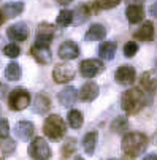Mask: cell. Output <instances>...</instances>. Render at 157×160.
I'll return each instance as SVG.
<instances>
[{"mask_svg":"<svg viewBox=\"0 0 157 160\" xmlns=\"http://www.w3.org/2000/svg\"><path fill=\"white\" fill-rule=\"evenodd\" d=\"M121 148H122V152L127 157H137V155H140L146 151L148 136L140 133V132H130L122 138Z\"/></svg>","mask_w":157,"mask_h":160,"instance_id":"6da1fadb","label":"cell"},{"mask_svg":"<svg viewBox=\"0 0 157 160\" xmlns=\"http://www.w3.org/2000/svg\"><path fill=\"white\" fill-rule=\"evenodd\" d=\"M146 103H148L146 95L138 87H132L125 90L121 97V106L127 114H137L143 106H146Z\"/></svg>","mask_w":157,"mask_h":160,"instance_id":"7a4b0ae2","label":"cell"},{"mask_svg":"<svg viewBox=\"0 0 157 160\" xmlns=\"http://www.w3.org/2000/svg\"><path fill=\"white\" fill-rule=\"evenodd\" d=\"M43 132H44V135H46L48 138L59 140L67 132V124L63 122V119L59 116V114H51V116H48L46 121H44Z\"/></svg>","mask_w":157,"mask_h":160,"instance_id":"3957f363","label":"cell"},{"mask_svg":"<svg viewBox=\"0 0 157 160\" xmlns=\"http://www.w3.org/2000/svg\"><path fill=\"white\" fill-rule=\"evenodd\" d=\"M30 105V94L24 87L13 89L8 97V106L11 111H22Z\"/></svg>","mask_w":157,"mask_h":160,"instance_id":"277c9868","label":"cell"},{"mask_svg":"<svg viewBox=\"0 0 157 160\" xmlns=\"http://www.w3.org/2000/svg\"><path fill=\"white\" fill-rule=\"evenodd\" d=\"M29 155L35 160H48L51 157V149H49L46 140L41 138V136L35 138L29 146Z\"/></svg>","mask_w":157,"mask_h":160,"instance_id":"5b68a950","label":"cell"},{"mask_svg":"<svg viewBox=\"0 0 157 160\" xmlns=\"http://www.w3.org/2000/svg\"><path fill=\"white\" fill-rule=\"evenodd\" d=\"M103 62L99 59H86L79 63V73L84 78H94L103 72Z\"/></svg>","mask_w":157,"mask_h":160,"instance_id":"8992f818","label":"cell"},{"mask_svg":"<svg viewBox=\"0 0 157 160\" xmlns=\"http://www.w3.org/2000/svg\"><path fill=\"white\" fill-rule=\"evenodd\" d=\"M56 35V29L54 26L48 24V22H43V24L38 26V30H37V38H35V44L37 46H49V43L53 41Z\"/></svg>","mask_w":157,"mask_h":160,"instance_id":"52a82bcc","label":"cell"},{"mask_svg":"<svg viewBox=\"0 0 157 160\" xmlns=\"http://www.w3.org/2000/svg\"><path fill=\"white\" fill-rule=\"evenodd\" d=\"M75 78V68L67 63H57L53 70V79L57 84H65Z\"/></svg>","mask_w":157,"mask_h":160,"instance_id":"ba28073f","label":"cell"},{"mask_svg":"<svg viewBox=\"0 0 157 160\" xmlns=\"http://www.w3.org/2000/svg\"><path fill=\"white\" fill-rule=\"evenodd\" d=\"M99 10V5L94 3H83L79 7H76V10L73 11V24L75 26H81L89 19L92 13H95Z\"/></svg>","mask_w":157,"mask_h":160,"instance_id":"9c48e42d","label":"cell"},{"mask_svg":"<svg viewBox=\"0 0 157 160\" xmlns=\"http://www.w3.org/2000/svg\"><path fill=\"white\" fill-rule=\"evenodd\" d=\"M114 78L119 84L122 86H130L133 84V81H135L137 78V73H135V68L130 67V65H121L116 73H114Z\"/></svg>","mask_w":157,"mask_h":160,"instance_id":"30bf717a","label":"cell"},{"mask_svg":"<svg viewBox=\"0 0 157 160\" xmlns=\"http://www.w3.org/2000/svg\"><path fill=\"white\" fill-rule=\"evenodd\" d=\"M29 27L26 22H16V24L10 26L7 30V35L13 41H26L29 38Z\"/></svg>","mask_w":157,"mask_h":160,"instance_id":"8fae6325","label":"cell"},{"mask_svg":"<svg viewBox=\"0 0 157 160\" xmlns=\"http://www.w3.org/2000/svg\"><path fill=\"white\" fill-rule=\"evenodd\" d=\"M57 54H59V57H60L62 60H73V59L78 57L79 48H78V44H76L75 41L67 40V41H63L60 46H59Z\"/></svg>","mask_w":157,"mask_h":160,"instance_id":"7c38bea8","label":"cell"},{"mask_svg":"<svg viewBox=\"0 0 157 160\" xmlns=\"http://www.w3.org/2000/svg\"><path fill=\"white\" fill-rule=\"evenodd\" d=\"M99 92H100L99 84L94 82V81H89V82L81 86L79 92H78V97H79L81 102H92L99 97Z\"/></svg>","mask_w":157,"mask_h":160,"instance_id":"4fadbf2b","label":"cell"},{"mask_svg":"<svg viewBox=\"0 0 157 160\" xmlns=\"http://www.w3.org/2000/svg\"><path fill=\"white\" fill-rule=\"evenodd\" d=\"M30 54H32V57H33L38 63H41V65H48V63H51V60H53L51 51H49V48H46V46H37V44H33V46L30 48Z\"/></svg>","mask_w":157,"mask_h":160,"instance_id":"5bb4252c","label":"cell"},{"mask_svg":"<svg viewBox=\"0 0 157 160\" xmlns=\"http://www.w3.org/2000/svg\"><path fill=\"white\" fill-rule=\"evenodd\" d=\"M78 98H79V97H78L76 89L72 87V86L63 87L60 92H59V95H57V100H59V103H60L62 106H72Z\"/></svg>","mask_w":157,"mask_h":160,"instance_id":"9a60e30c","label":"cell"},{"mask_svg":"<svg viewBox=\"0 0 157 160\" xmlns=\"http://www.w3.org/2000/svg\"><path fill=\"white\" fill-rule=\"evenodd\" d=\"M14 132H16V136H18V138L27 141V140L32 138L33 133H35V125H33L32 122H29V121H21V122L16 124Z\"/></svg>","mask_w":157,"mask_h":160,"instance_id":"2e32d148","label":"cell"},{"mask_svg":"<svg viewBox=\"0 0 157 160\" xmlns=\"http://www.w3.org/2000/svg\"><path fill=\"white\" fill-rule=\"evenodd\" d=\"M125 16L130 24H138L144 18V7L143 5H129L125 8Z\"/></svg>","mask_w":157,"mask_h":160,"instance_id":"e0dca14e","label":"cell"},{"mask_svg":"<svg viewBox=\"0 0 157 160\" xmlns=\"http://www.w3.org/2000/svg\"><path fill=\"white\" fill-rule=\"evenodd\" d=\"M140 82H141V87L146 90V92L152 94L154 90L157 89V75H155V72H154V70L144 72V73L141 75Z\"/></svg>","mask_w":157,"mask_h":160,"instance_id":"ac0fdd59","label":"cell"},{"mask_svg":"<svg viewBox=\"0 0 157 160\" xmlns=\"http://www.w3.org/2000/svg\"><path fill=\"white\" fill-rule=\"evenodd\" d=\"M105 37H106V29L102 24H92L84 35L86 41H100Z\"/></svg>","mask_w":157,"mask_h":160,"instance_id":"d6986e66","label":"cell"},{"mask_svg":"<svg viewBox=\"0 0 157 160\" xmlns=\"http://www.w3.org/2000/svg\"><path fill=\"white\" fill-rule=\"evenodd\" d=\"M22 11H24V3L22 2H8L2 8V13L7 19H13V18L19 16Z\"/></svg>","mask_w":157,"mask_h":160,"instance_id":"ffe728a7","label":"cell"},{"mask_svg":"<svg viewBox=\"0 0 157 160\" xmlns=\"http://www.w3.org/2000/svg\"><path fill=\"white\" fill-rule=\"evenodd\" d=\"M51 108V102L46 95H43V94H38L33 100V105H32V111L37 112V114H44V112H48Z\"/></svg>","mask_w":157,"mask_h":160,"instance_id":"44dd1931","label":"cell"},{"mask_svg":"<svg viewBox=\"0 0 157 160\" xmlns=\"http://www.w3.org/2000/svg\"><path fill=\"white\" fill-rule=\"evenodd\" d=\"M133 37H135L137 40L140 41H152L154 38V26H152V22H144V24L133 33Z\"/></svg>","mask_w":157,"mask_h":160,"instance_id":"7402d4cb","label":"cell"},{"mask_svg":"<svg viewBox=\"0 0 157 160\" xmlns=\"http://www.w3.org/2000/svg\"><path fill=\"white\" fill-rule=\"evenodd\" d=\"M116 43L114 41H103L100 46H99V56L100 59H105V60H111L116 54Z\"/></svg>","mask_w":157,"mask_h":160,"instance_id":"603a6c76","label":"cell"},{"mask_svg":"<svg viewBox=\"0 0 157 160\" xmlns=\"http://www.w3.org/2000/svg\"><path fill=\"white\" fill-rule=\"evenodd\" d=\"M97 136H99V135H97L95 130L86 133V136L83 138V149H84L86 154H89V155H92V154H94L95 146H97Z\"/></svg>","mask_w":157,"mask_h":160,"instance_id":"cb8c5ba5","label":"cell"},{"mask_svg":"<svg viewBox=\"0 0 157 160\" xmlns=\"http://www.w3.org/2000/svg\"><path fill=\"white\" fill-rule=\"evenodd\" d=\"M21 75H22V70H21V65L16 63V62H10L5 68V78L8 81H18L21 79Z\"/></svg>","mask_w":157,"mask_h":160,"instance_id":"d4e9b609","label":"cell"},{"mask_svg":"<svg viewBox=\"0 0 157 160\" xmlns=\"http://www.w3.org/2000/svg\"><path fill=\"white\" fill-rule=\"evenodd\" d=\"M56 22H57L59 27H67V26L73 24V11H70V10H62V11L59 13Z\"/></svg>","mask_w":157,"mask_h":160,"instance_id":"484cf974","label":"cell"},{"mask_svg":"<svg viewBox=\"0 0 157 160\" xmlns=\"http://www.w3.org/2000/svg\"><path fill=\"white\" fill-rule=\"evenodd\" d=\"M67 119H68V124H70L72 128H79L83 125V122H84L83 121V114L78 109H72L68 112V116H67Z\"/></svg>","mask_w":157,"mask_h":160,"instance_id":"4316f807","label":"cell"},{"mask_svg":"<svg viewBox=\"0 0 157 160\" xmlns=\"http://www.w3.org/2000/svg\"><path fill=\"white\" fill-rule=\"evenodd\" d=\"M127 128H129V121H127V118H124V116H118L113 122H111V130L116 132V133L125 132Z\"/></svg>","mask_w":157,"mask_h":160,"instance_id":"83f0119b","label":"cell"},{"mask_svg":"<svg viewBox=\"0 0 157 160\" xmlns=\"http://www.w3.org/2000/svg\"><path fill=\"white\" fill-rule=\"evenodd\" d=\"M76 149V138H67L65 140V144L62 148V155L63 157H70Z\"/></svg>","mask_w":157,"mask_h":160,"instance_id":"f1b7e54d","label":"cell"},{"mask_svg":"<svg viewBox=\"0 0 157 160\" xmlns=\"http://www.w3.org/2000/svg\"><path fill=\"white\" fill-rule=\"evenodd\" d=\"M0 149L3 154H13L16 151V143L11 138H3L0 140Z\"/></svg>","mask_w":157,"mask_h":160,"instance_id":"f546056e","label":"cell"},{"mask_svg":"<svg viewBox=\"0 0 157 160\" xmlns=\"http://www.w3.org/2000/svg\"><path fill=\"white\" fill-rule=\"evenodd\" d=\"M3 54L11 57V59H14V57H18L21 54V49H19V46L16 43H10V44H7V46L3 48Z\"/></svg>","mask_w":157,"mask_h":160,"instance_id":"4dcf8cb0","label":"cell"},{"mask_svg":"<svg viewBox=\"0 0 157 160\" xmlns=\"http://www.w3.org/2000/svg\"><path fill=\"white\" fill-rule=\"evenodd\" d=\"M138 52V44L135 41H127L124 44V56L125 57H133Z\"/></svg>","mask_w":157,"mask_h":160,"instance_id":"1f68e13d","label":"cell"},{"mask_svg":"<svg viewBox=\"0 0 157 160\" xmlns=\"http://www.w3.org/2000/svg\"><path fill=\"white\" fill-rule=\"evenodd\" d=\"M95 3H97L99 8H102V10H109V8H114L116 5H119L121 0H97Z\"/></svg>","mask_w":157,"mask_h":160,"instance_id":"d6a6232c","label":"cell"},{"mask_svg":"<svg viewBox=\"0 0 157 160\" xmlns=\"http://www.w3.org/2000/svg\"><path fill=\"white\" fill-rule=\"evenodd\" d=\"M8 133H10V125L7 119H0V140L8 138Z\"/></svg>","mask_w":157,"mask_h":160,"instance_id":"836d02e7","label":"cell"},{"mask_svg":"<svg viewBox=\"0 0 157 160\" xmlns=\"http://www.w3.org/2000/svg\"><path fill=\"white\" fill-rule=\"evenodd\" d=\"M5 95H7V86H5L2 81H0V100H2Z\"/></svg>","mask_w":157,"mask_h":160,"instance_id":"e575fe53","label":"cell"},{"mask_svg":"<svg viewBox=\"0 0 157 160\" xmlns=\"http://www.w3.org/2000/svg\"><path fill=\"white\" fill-rule=\"evenodd\" d=\"M151 14H152L154 18H157V3H154V5L151 7Z\"/></svg>","mask_w":157,"mask_h":160,"instance_id":"d590c367","label":"cell"},{"mask_svg":"<svg viewBox=\"0 0 157 160\" xmlns=\"http://www.w3.org/2000/svg\"><path fill=\"white\" fill-rule=\"evenodd\" d=\"M143 2H144V0H129L130 5H141Z\"/></svg>","mask_w":157,"mask_h":160,"instance_id":"8d00e7d4","label":"cell"},{"mask_svg":"<svg viewBox=\"0 0 157 160\" xmlns=\"http://www.w3.org/2000/svg\"><path fill=\"white\" fill-rule=\"evenodd\" d=\"M143 160H157V155H155V154H149V155H146Z\"/></svg>","mask_w":157,"mask_h":160,"instance_id":"74e56055","label":"cell"},{"mask_svg":"<svg viewBox=\"0 0 157 160\" xmlns=\"http://www.w3.org/2000/svg\"><path fill=\"white\" fill-rule=\"evenodd\" d=\"M56 2H57L59 5H68V3L72 2V0H56Z\"/></svg>","mask_w":157,"mask_h":160,"instance_id":"f35d334b","label":"cell"},{"mask_svg":"<svg viewBox=\"0 0 157 160\" xmlns=\"http://www.w3.org/2000/svg\"><path fill=\"white\" fill-rule=\"evenodd\" d=\"M3 21H5V16H3V13H2V10H0V26L3 24Z\"/></svg>","mask_w":157,"mask_h":160,"instance_id":"ab89813d","label":"cell"},{"mask_svg":"<svg viewBox=\"0 0 157 160\" xmlns=\"http://www.w3.org/2000/svg\"><path fill=\"white\" fill-rule=\"evenodd\" d=\"M75 160H84V158H83V157H79V155H78V157H76V158H75Z\"/></svg>","mask_w":157,"mask_h":160,"instance_id":"60d3db41","label":"cell"},{"mask_svg":"<svg viewBox=\"0 0 157 160\" xmlns=\"http://www.w3.org/2000/svg\"><path fill=\"white\" fill-rule=\"evenodd\" d=\"M154 141H155V144H157V133H155V136H154Z\"/></svg>","mask_w":157,"mask_h":160,"instance_id":"b9f144b4","label":"cell"},{"mask_svg":"<svg viewBox=\"0 0 157 160\" xmlns=\"http://www.w3.org/2000/svg\"><path fill=\"white\" fill-rule=\"evenodd\" d=\"M109 160H114V158H109Z\"/></svg>","mask_w":157,"mask_h":160,"instance_id":"7bdbcfd3","label":"cell"}]
</instances>
